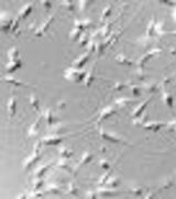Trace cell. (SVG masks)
Listing matches in <instances>:
<instances>
[{
    "mask_svg": "<svg viewBox=\"0 0 176 199\" xmlns=\"http://www.w3.org/2000/svg\"><path fill=\"white\" fill-rule=\"evenodd\" d=\"M90 5H92V1H79V8L82 11H86Z\"/></svg>",
    "mask_w": 176,
    "mask_h": 199,
    "instance_id": "d6a6232c",
    "label": "cell"
},
{
    "mask_svg": "<svg viewBox=\"0 0 176 199\" xmlns=\"http://www.w3.org/2000/svg\"><path fill=\"white\" fill-rule=\"evenodd\" d=\"M173 17H174V21H175V23H176V9H175V11H174V13H173Z\"/></svg>",
    "mask_w": 176,
    "mask_h": 199,
    "instance_id": "f5cc1de1",
    "label": "cell"
},
{
    "mask_svg": "<svg viewBox=\"0 0 176 199\" xmlns=\"http://www.w3.org/2000/svg\"><path fill=\"white\" fill-rule=\"evenodd\" d=\"M53 21H54V16H51L49 19H46L44 21V23L35 31V35H37V37H43L46 33L47 30H49V28L51 27V24L53 23Z\"/></svg>",
    "mask_w": 176,
    "mask_h": 199,
    "instance_id": "8992f818",
    "label": "cell"
},
{
    "mask_svg": "<svg viewBox=\"0 0 176 199\" xmlns=\"http://www.w3.org/2000/svg\"><path fill=\"white\" fill-rule=\"evenodd\" d=\"M17 198H25V195H19L17 196Z\"/></svg>",
    "mask_w": 176,
    "mask_h": 199,
    "instance_id": "db71d44e",
    "label": "cell"
},
{
    "mask_svg": "<svg viewBox=\"0 0 176 199\" xmlns=\"http://www.w3.org/2000/svg\"><path fill=\"white\" fill-rule=\"evenodd\" d=\"M144 89L147 91H151V92H155V91H156V84H155V83H152V84L144 85Z\"/></svg>",
    "mask_w": 176,
    "mask_h": 199,
    "instance_id": "f6af8a7d",
    "label": "cell"
},
{
    "mask_svg": "<svg viewBox=\"0 0 176 199\" xmlns=\"http://www.w3.org/2000/svg\"><path fill=\"white\" fill-rule=\"evenodd\" d=\"M82 23H83V27H84V29H87V28L92 27V22L90 19H85V20L82 21Z\"/></svg>",
    "mask_w": 176,
    "mask_h": 199,
    "instance_id": "b9f144b4",
    "label": "cell"
},
{
    "mask_svg": "<svg viewBox=\"0 0 176 199\" xmlns=\"http://www.w3.org/2000/svg\"><path fill=\"white\" fill-rule=\"evenodd\" d=\"M110 178V172H108L107 174H105V175L103 176V177L100 178V180L98 181V184H99L100 186H103V185H106V183L108 181V179Z\"/></svg>",
    "mask_w": 176,
    "mask_h": 199,
    "instance_id": "836d02e7",
    "label": "cell"
},
{
    "mask_svg": "<svg viewBox=\"0 0 176 199\" xmlns=\"http://www.w3.org/2000/svg\"><path fill=\"white\" fill-rule=\"evenodd\" d=\"M96 44L97 43L94 42V41H89L88 44H87V50H88V52H95L96 51Z\"/></svg>",
    "mask_w": 176,
    "mask_h": 199,
    "instance_id": "74e56055",
    "label": "cell"
},
{
    "mask_svg": "<svg viewBox=\"0 0 176 199\" xmlns=\"http://www.w3.org/2000/svg\"><path fill=\"white\" fill-rule=\"evenodd\" d=\"M7 110H8V114L10 117H13L17 113V100L14 96H11L8 100L7 103Z\"/></svg>",
    "mask_w": 176,
    "mask_h": 199,
    "instance_id": "9c48e42d",
    "label": "cell"
},
{
    "mask_svg": "<svg viewBox=\"0 0 176 199\" xmlns=\"http://www.w3.org/2000/svg\"><path fill=\"white\" fill-rule=\"evenodd\" d=\"M3 80H5L6 82L7 83H9V84H12V85H14V86H22L23 85V83L20 81V80H17V79H14V77H10L9 74H7L5 77H3Z\"/></svg>",
    "mask_w": 176,
    "mask_h": 199,
    "instance_id": "d6986e66",
    "label": "cell"
},
{
    "mask_svg": "<svg viewBox=\"0 0 176 199\" xmlns=\"http://www.w3.org/2000/svg\"><path fill=\"white\" fill-rule=\"evenodd\" d=\"M112 188H109V187H107V188H99L98 189V195L101 197H109V196H112L113 194H115V191L111 190Z\"/></svg>",
    "mask_w": 176,
    "mask_h": 199,
    "instance_id": "7402d4cb",
    "label": "cell"
},
{
    "mask_svg": "<svg viewBox=\"0 0 176 199\" xmlns=\"http://www.w3.org/2000/svg\"><path fill=\"white\" fill-rule=\"evenodd\" d=\"M44 117L45 119H46V123L49 126H52L53 124H54V116H53V112L51 111L50 109L46 110V112H45L44 114Z\"/></svg>",
    "mask_w": 176,
    "mask_h": 199,
    "instance_id": "cb8c5ba5",
    "label": "cell"
},
{
    "mask_svg": "<svg viewBox=\"0 0 176 199\" xmlns=\"http://www.w3.org/2000/svg\"><path fill=\"white\" fill-rule=\"evenodd\" d=\"M58 153H60V155L63 158H66V159H68V158H71L72 156H73V151H71V149H68L67 147H65V146H62V147H60L58 148Z\"/></svg>",
    "mask_w": 176,
    "mask_h": 199,
    "instance_id": "9a60e30c",
    "label": "cell"
},
{
    "mask_svg": "<svg viewBox=\"0 0 176 199\" xmlns=\"http://www.w3.org/2000/svg\"><path fill=\"white\" fill-rule=\"evenodd\" d=\"M149 103H150V98H147L144 102H142V103L140 104L139 106H137V107L134 109L133 113H132V116H133L134 118H139V117H141L142 116V113L145 111V109L147 107Z\"/></svg>",
    "mask_w": 176,
    "mask_h": 199,
    "instance_id": "52a82bcc",
    "label": "cell"
},
{
    "mask_svg": "<svg viewBox=\"0 0 176 199\" xmlns=\"http://www.w3.org/2000/svg\"><path fill=\"white\" fill-rule=\"evenodd\" d=\"M95 68L92 66V69L89 70V71L87 72V74H86V77H85V85L86 86H90V84H92V82L94 81V79H95Z\"/></svg>",
    "mask_w": 176,
    "mask_h": 199,
    "instance_id": "ac0fdd59",
    "label": "cell"
},
{
    "mask_svg": "<svg viewBox=\"0 0 176 199\" xmlns=\"http://www.w3.org/2000/svg\"><path fill=\"white\" fill-rule=\"evenodd\" d=\"M14 20L12 19V17L9 16L8 13L2 12L0 16V24H1V29L5 33H8L9 31H11L13 26Z\"/></svg>",
    "mask_w": 176,
    "mask_h": 199,
    "instance_id": "3957f363",
    "label": "cell"
},
{
    "mask_svg": "<svg viewBox=\"0 0 176 199\" xmlns=\"http://www.w3.org/2000/svg\"><path fill=\"white\" fill-rule=\"evenodd\" d=\"M41 121H42V118L39 117V118L31 125V127H30V130H29L30 136H37V134H39V131H40V128H41Z\"/></svg>",
    "mask_w": 176,
    "mask_h": 199,
    "instance_id": "8fae6325",
    "label": "cell"
},
{
    "mask_svg": "<svg viewBox=\"0 0 176 199\" xmlns=\"http://www.w3.org/2000/svg\"><path fill=\"white\" fill-rule=\"evenodd\" d=\"M110 28H111V24L110 23H107V26H105L103 28V35H105V37H108L109 32H110Z\"/></svg>",
    "mask_w": 176,
    "mask_h": 199,
    "instance_id": "ee69618b",
    "label": "cell"
},
{
    "mask_svg": "<svg viewBox=\"0 0 176 199\" xmlns=\"http://www.w3.org/2000/svg\"><path fill=\"white\" fill-rule=\"evenodd\" d=\"M8 58H9V61H14V60H19L20 59V51L13 47L11 48L10 50L8 51Z\"/></svg>",
    "mask_w": 176,
    "mask_h": 199,
    "instance_id": "5bb4252c",
    "label": "cell"
},
{
    "mask_svg": "<svg viewBox=\"0 0 176 199\" xmlns=\"http://www.w3.org/2000/svg\"><path fill=\"white\" fill-rule=\"evenodd\" d=\"M19 19H20V17H19V18L14 19V22H13V26H12V29H11V32H16L17 29L19 28Z\"/></svg>",
    "mask_w": 176,
    "mask_h": 199,
    "instance_id": "bcb514c9",
    "label": "cell"
},
{
    "mask_svg": "<svg viewBox=\"0 0 176 199\" xmlns=\"http://www.w3.org/2000/svg\"><path fill=\"white\" fill-rule=\"evenodd\" d=\"M119 178L118 177H115V178H109L108 179V181L106 183V185H107V187H109V188H116L117 186L119 185Z\"/></svg>",
    "mask_w": 176,
    "mask_h": 199,
    "instance_id": "4316f807",
    "label": "cell"
},
{
    "mask_svg": "<svg viewBox=\"0 0 176 199\" xmlns=\"http://www.w3.org/2000/svg\"><path fill=\"white\" fill-rule=\"evenodd\" d=\"M162 126H163V124H162V123H158V122H150V123H145L144 124V128L150 130V131H154V132H158Z\"/></svg>",
    "mask_w": 176,
    "mask_h": 199,
    "instance_id": "2e32d148",
    "label": "cell"
},
{
    "mask_svg": "<svg viewBox=\"0 0 176 199\" xmlns=\"http://www.w3.org/2000/svg\"><path fill=\"white\" fill-rule=\"evenodd\" d=\"M82 35H83L82 30L78 29V28H74V29L71 31V33H69V39H71L72 41H78L79 38L82 37Z\"/></svg>",
    "mask_w": 176,
    "mask_h": 199,
    "instance_id": "e0dca14e",
    "label": "cell"
},
{
    "mask_svg": "<svg viewBox=\"0 0 176 199\" xmlns=\"http://www.w3.org/2000/svg\"><path fill=\"white\" fill-rule=\"evenodd\" d=\"M65 159H63V160H60L57 165H58V167L62 168V169L67 170V169H69V165H68V163H67V160H65Z\"/></svg>",
    "mask_w": 176,
    "mask_h": 199,
    "instance_id": "d590c367",
    "label": "cell"
},
{
    "mask_svg": "<svg viewBox=\"0 0 176 199\" xmlns=\"http://www.w3.org/2000/svg\"><path fill=\"white\" fill-rule=\"evenodd\" d=\"M57 106H58V109H65V107H66V101H65V100H62V101H60V102H58V104H57Z\"/></svg>",
    "mask_w": 176,
    "mask_h": 199,
    "instance_id": "f907efd6",
    "label": "cell"
},
{
    "mask_svg": "<svg viewBox=\"0 0 176 199\" xmlns=\"http://www.w3.org/2000/svg\"><path fill=\"white\" fill-rule=\"evenodd\" d=\"M116 61L118 62L119 64H126V65H131V61H130L129 59L127 58L126 56H123V54H119V56L116 58Z\"/></svg>",
    "mask_w": 176,
    "mask_h": 199,
    "instance_id": "484cf974",
    "label": "cell"
},
{
    "mask_svg": "<svg viewBox=\"0 0 176 199\" xmlns=\"http://www.w3.org/2000/svg\"><path fill=\"white\" fill-rule=\"evenodd\" d=\"M42 145H43L42 141H41V142L37 141V143H35L34 151H33V153H32V154L30 155V156L23 162V168H24V169H29L32 165H34L35 163H37V160L40 159V157H41V147H42Z\"/></svg>",
    "mask_w": 176,
    "mask_h": 199,
    "instance_id": "7a4b0ae2",
    "label": "cell"
},
{
    "mask_svg": "<svg viewBox=\"0 0 176 199\" xmlns=\"http://www.w3.org/2000/svg\"><path fill=\"white\" fill-rule=\"evenodd\" d=\"M68 193L71 195H77V194H78V189H77L76 186L74 185V183H71L68 185Z\"/></svg>",
    "mask_w": 176,
    "mask_h": 199,
    "instance_id": "e575fe53",
    "label": "cell"
},
{
    "mask_svg": "<svg viewBox=\"0 0 176 199\" xmlns=\"http://www.w3.org/2000/svg\"><path fill=\"white\" fill-rule=\"evenodd\" d=\"M163 101L164 103H165L166 106H168L170 109H173V105H174V98L173 96L170 94V93H164L163 95Z\"/></svg>",
    "mask_w": 176,
    "mask_h": 199,
    "instance_id": "ffe728a7",
    "label": "cell"
},
{
    "mask_svg": "<svg viewBox=\"0 0 176 199\" xmlns=\"http://www.w3.org/2000/svg\"><path fill=\"white\" fill-rule=\"evenodd\" d=\"M30 103H31V105L34 107V110L40 111V100L34 95V94H31V95H30Z\"/></svg>",
    "mask_w": 176,
    "mask_h": 199,
    "instance_id": "d4e9b609",
    "label": "cell"
},
{
    "mask_svg": "<svg viewBox=\"0 0 176 199\" xmlns=\"http://www.w3.org/2000/svg\"><path fill=\"white\" fill-rule=\"evenodd\" d=\"M43 184H44L43 179H41V177H37V179H35L34 183H33V189H34V190H40V189L42 188Z\"/></svg>",
    "mask_w": 176,
    "mask_h": 199,
    "instance_id": "f546056e",
    "label": "cell"
},
{
    "mask_svg": "<svg viewBox=\"0 0 176 199\" xmlns=\"http://www.w3.org/2000/svg\"><path fill=\"white\" fill-rule=\"evenodd\" d=\"M132 94H133L134 96H139L140 94H141V91H140V88H138V86H132Z\"/></svg>",
    "mask_w": 176,
    "mask_h": 199,
    "instance_id": "c3c4849f",
    "label": "cell"
},
{
    "mask_svg": "<svg viewBox=\"0 0 176 199\" xmlns=\"http://www.w3.org/2000/svg\"><path fill=\"white\" fill-rule=\"evenodd\" d=\"M132 193H133V195H135V196H140V195L142 194V190L140 188H133L132 189Z\"/></svg>",
    "mask_w": 176,
    "mask_h": 199,
    "instance_id": "816d5d0a",
    "label": "cell"
},
{
    "mask_svg": "<svg viewBox=\"0 0 176 199\" xmlns=\"http://www.w3.org/2000/svg\"><path fill=\"white\" fill-rule=\"evenodd\" d=\"M32 9H33V7H32L31 3H28V5L23 6L21 8V10H20V12H19V17L22 19H25L32 12Z\"/></svg>",
    "mask_w": 176,
    "mask_h": 199,
    "instance_id": "7c38bea8",
    "label": "cell"
},
{
    "mask_svg": "<svg viewBox=\"0 0 176 199\" xmlns=\"http://www.w3.org/2000/svg\"><path fill=\"white\" fill-rule=\"evenodd\" d=\"M127 85L124 84V83H122V82H116V84H115V90L116 91H119V92H120V91H122L123 90L124 88H126Z\"/></svg>",
    "mask_w": 176,
    "mask_h": 199,
    "instance_id": "60d3db41",
    "label": "cell"
},
{
    "mask_svg": "<svg viewBox=\"0 0 176 199\" xmlns=\"http://www.w3.org/2000/svg\"><path fill=\"white\" fill-rule=\"evenodd\" d=\"M105 44L101 42H98L97 44H96V52H97V54H103V51L105 50Z\"/></svg>",
    "mask_w": 176,
    "mask_h": 199,
    "instance_id": "8d00e7d4",
    "label": "cell"
},
{
    "mask_svg": "<svg viewBox=\"0 0 176 199\" xmlns=\"http://www.w3.org/2000/svg\"><path fill=\"white\" fill-rule=\"evenodd\" d=\"M63 6H65L66 8L68 9L69 11H74V3L73 1H63Z\"/></svg>",
    "mask_w": 176,
    "mask_h": 199,
    "instance_id": "7bdbcfd3",
    "label": "cell"
},
{
    "mask_svg": "<svg viewBox=\"0 0 176 199\" xmlns=\"http://www.w3.org/2000/svg\"><path fill=\"white\" fill-rule=\"evenodd\" d=\"M100 167L103 168L104 170H109L110 169V164H109L107 160L103 159V160H100Z\"/></svg>",
    "mask_w": 176,
    "mask_h": 199,
    "instance_id": "f35d334b",
    "label": "cell"
},
{
    "mask_svg": "<svg viewBox=\"0 0 176 199\" xmlns=\"http://www.w3.org/2000/svg\"><path fill=\"white\" fill-rule=\"evenodd\" d=\"M63 142V138L58 136L57 134H53V135H47L42 139L43 145L50 146V145H57Z\"/></svg>",
    "mask_w": 176,
    "mask_h": 199,
    "instance_id": "5b68a950",
    "label": "cell"
},
{
    "mask_svg": "<svg viewBox=\"0 0 176 199\" xmlns=\"http://www.w3.org/2000/svg\"><path fill=\"white\" fill-rule=\"evenodd\" d=\"M116 113H117V111L113 106H108V107H105V109L103 110V112L100 113L99 121H104V119L109 118V117L112 116V115H115Z\"/></svg>",
    "mask_w": 176,
    "mask_h": 199,
    "instance_id": "30bf717a",
    "label": "cell"
},
{
    "mask_svg": "<svg viewBox=\"0 0 176 199\" xmlns=\"http://www.w3.org/2000/svg\"><path fill=\"white\" fill-rule=\"evenodd\" d=\"M110 15H111V7L110 6H107L103 10V18H108Z\"/></svg>",
    "mask_w": 176,
    "mask_h": 199,
    "instance_id": "ab89813d",
    "label": "cell"
},
{
    "mask_svg": "<svg viewBox=\"0 0 176 199\" xmlns=\"http://www.w3.org/2000/svg\"><path fill=\"white\" fill-rule=\"evenodd\" d=\"M78 42L82 47H86V45L88 44V35H87L86 33H83L82 37L79 38Z\"/></svg>",
    "mask_w": 176,
    "mask_h": 199,
    "instance_id": "4dcf8cb0",
    "label": "cell"
},
{
    "mask_svg": "<svg viewBox=\"0 0 176 199\" xmlns=\"http://www.w3.org/2000/svg\"><path fill=\"white\" fill-rule=\"evenodd\" d=\"M100 135H101V137L104 138V139H106V141H109V142H112V143H118V142H120V138L116 137L115 135H112V134H109V133L105 132V131H100Z\"/></svg>",
    "mask_w": 176,
    "mask_h": 199,
    "instance_id": "4fadbf2b",
    "label": "cell"
},
{
    "mask_svg": "<svg viewBox=\"0 0 176 199\" xmlns=\"http://www.w3.org/2000/svg\"><path fill=\"white\" fill-rule=\"evenodd\" d=\"M41 5H42L46 10H50V9L52 8V3H51L50 1H47V0H45V1H41Z\"/></svg>",
    "mask_w": 176,
    "mask_h": 199,
    "instance_id": "7dc6e473",
    "label": "cell"
},
{
    "mask_svg": "<svg viewBox=\"0 0 176 199\" xmlns=\"http://www.w3.org/2000/svg\"><path fill=\"white\" fill-rule=\"evenodd\" d=\"M92 154L90 153V151H85L84 154H83L82 158H80V163H79V165L82 166V165H86L88 164V163L92 162Z\"/></svg>",
    "mask_w": 176,
    "mask_h": 199,
    "instance_id": "44dd1931",
    "label": "cell"
},
{
    "mask_svg": "<svg viewBox=\"0 0 176 199\" xmlns=\"http://www.w3.org/2000/svg\"><path fill=\"white\" fill-rule=\"evenodd\" d=\"M100 151H101V153H105V151H106L105 146H103V147H101V149H100Z\"/></svg>",
    "mask_w": 176,
    "mask_h": 199,
    "instance_id": "11a10c76",
    "label": "cell"
},
{
    "mask_svg": "<svg viewBox=\"0 0 176 199\" xmlns=\"http://www.w3.org/2000/svg\"><path fill=\"white\" fill-rule=\"evenodd\" d=\"M22 66V61L19 59V60H14V61H9L6 65V71L8 74L13 73L14 71H17L18 69H20Z\"/></svg>",
    "mask_w": 176,
    "mask_h": 199,
    "instance_id": "ba28073f",
    "label": "cell"
},
{
    "mask_svg": "<svg viewBox=\"0 0 176 199\" xmlns=\"http://www.w3.org/2000/svg\"><path fill=\"white\" fill-rule=\"evenodd\" d=\"M131 103H132V100H130V98H119L118 101L116 102L117 105L120 106V107H127V106L130 105Z\"/></svg>",
    "mask_w": 176,
    "mask_h": 199,
    "instance_id": "f1b7e54d",
    "label": "cell"
},
{
    "mask_svg": "<svg viewBox=\"0 0 176 199\" xmlns=\"http://www.w3.org/2000/svg\"><path fill=\"white\" fill-rule=\"evenodd\" d=\"M155 27H156V21H155V18H153L150 21V23H149V26H147V35H153V32L155 31Z\"/></svg>",
    "mask_w": 176,
    "mask_h": 199,
    "instance_id": "83f0119b",
    "label": "cell"
},
{
    "mask_svg": "<svg viewBox=\"0 0 176 199\" xmlns=\"http://www.w3.org/2000/svg\"><path fill=\"white\" fill-rule=\"evenodd\" d=\"M173 35H176V31H175V32H173Z\"/></svg>",
    "mask_w": 176,
    "mask_h": 199,
    "instance_id": "9f6ffc18",
    "label": "cell"
},
{
    "mask_svg": "<svg viewBox=\"0 0 176 199\" xmlns=\"http://www.w3.org/2000/svg\"><path fill=\"white\" fill-rule=\"evenodd\" d=\"M46 191H47V193H52V194H60V193H61L60 188H58L57 186H55V185H50L46 188Z\"/></svg>",
    "mask_w": 176,
    "mask_h": 199,
    "instance_id": "1f68e13d",
    "label": "cell"
},
{
    "mask_svg": "<svg viewBox=\"0 0 176 199\" xmlns=\"http://www.w3.org/2000/svg\"><path fill=\"white\" fill-rule=\"evenodd\" d=\"M50 166H51L50 164H47V165H44V166H41V167H39L34 172V176H35V177H42L45 172H47V169L50 168Z\"/></svg>",
    "mask_w": 176,
    "mask_h": 199,
    "instance_id": "603a6c76",
    "label": "cell"
},
{
    "mask_svg": "<svg viewBox=\"0 0 176 199\" xmlns=\"http://www.w3.org/2000/svg\"><path fill=\"white\" fill-rule=\"evenodd\" d=\"M90 56H89V52L87 53H84V54H82V56H79V58H77L75 61L73 62V64H72V66L73 68H75V69H79L82 70L83 68H84L85 64L88 62V60H89Z\"/></svg>",
    "mask_w": 176,
    "mask_h": 199,
    "instance_id": "277c9868",
    "label": "cell"
},
{
    "mask_svg": "<svg viewBox=\"0 0 176 199\" xmlns=\"http://www.w3.org/2000/svg\"><path fill=\"white\" fill-rule=\"evenodd\" d=\"M86 74L87 72L84 71V70L75 69V68L72 66V68H69L65 71V79L74 83H80L85 81Z\"/></svg>",
    "mask_w": 176,
    "mask_h": 199,
    "instance_id": "6da1fadb",
    "label": "cell"
},
{
    "mask_svg": "<svg viewBox=\"0 0 176 199\" xmlns=\"http://www.w3.org/2000/svg\"><path fill=\"white\" fill-rule=\"evenodd\" d=\"M98 191H89L87 193V198H97Z\"/></svg>",
    "mask_w": 176,
    "mask_h": 199,
    "instance_id": "681fc988",
    "label": "cell"
}]
</instances>
